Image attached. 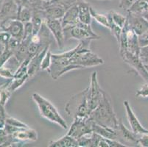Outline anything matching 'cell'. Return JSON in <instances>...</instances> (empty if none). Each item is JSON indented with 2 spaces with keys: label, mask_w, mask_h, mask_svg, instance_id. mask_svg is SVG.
Here are the masks:
<instances>
[{
  "label": "cell",
  "mask_w": 148,
  "mask_h": 147,
  "mask_svg": "<svg viewBox=\"0 0 148 147\" xmlns=\"http://www.w3.org/2000/svg\"><path fill=\"white\" fill-rule=\"evenodd\" d=\"M29 79V77L28 75L21 78H13L8 83V88L12 93L14 92V91H16L17 89L21 87Z\"/></svg>",
  "instance_id": "44dd1931"
},
{
  "label": "cell",
  "mask_w": 148,
  "mask_h": 147,
  "mask_svg": "<svg viewBox=\"0 0 148 147\" xmlns=\"http://www.w3.org/2000/svg\"><path fill=\"white\" fill-rule=\"evenodd\" d=\"M105 91L101 88L97 79V72L93 71L91 77V83L88 86V104L90 110H95L100 104L103 99Z\"/></svg>",
  "instance_id": "8992f818"
},
{
  "label": "cell",
  "mask_w": 148,
  "mask_h": 147,
  "mask_svg": "<svg viewBox=\"0 0 148 147\" xmlns=\"http://www.w3.org/2000/svg\"><path fill=\"white\" fill-rule=\"evenodd\" d=\"M92 124L93 121L89 117L74 118L73 123L69 129L66 135L77 140L84 135H90L93 133Z\"/></svg>",
  "instance_id": "52a82bcc"
},
{
  "label": "cell",
  "mask_w": 148,
  "mask_h": 147,
  "mask_svg": "<svg viewBox=\"0 0 148 147\" xmlns=\"http://www.w3.org/2000/svg\"><path fill=\"white\" fill-rule=\"evenodd\" d=\"M1 23H2V18H1V16H0V25H1ZM0 31H2L1 28H0Z\"/></svg>",
  "instance_id": "ab89813d"
},
{
  "label": "cell",
  "mask_w": 148,
  "mask_h": 147,
  "mask_svg": "<svg viewBox=\"0 0 148 147\" xmlns=\"http://www.w3.org/2000/svg\"><path fill=\"white\" fill-rule=\"evenodd\" d=\"M79 8L78 4L70 7L64 13L61 18V24L63 27L75 25L79 22Z\"/></svg>",
  "instance_id": "9a60e30c"
},
{
  "label": "cell",
  "mask_w": 148,
  "mask_h": 147,
  "mask_svg": "<svg viewBox=\"0 0 148 147\" xmlns=\"http://www.w3.org/2000/svg\"><path fill=\"white\" fill-rule=\"evenodd\" d=\"M118 44L119 45V53L127 51L130 53L140 56L141 47L138 43V36L129 27L127 21L124 27L122 28L120 40Z\"/></svg>",
  "instance_id": "277c9868"
},
{
  "label": "cell",
  "mask_w": 148,
  "mask_h": 147,
  "mask_svg": "<svg viewBox=\"0 0 148 147\" xmlns=\"http://www.w3.org/2000/svg\"><path fill=\"white\" fill-rule=\"evenodd\" d=\"M24 26H25V29H24V36H23L22 40L30 38L33 33V28L32 22L28 21V22L24 23Z\"/></svg>",
  "instance_id": "f546056e"
},
{
  "label": "cell",
  "mask_w": 148,
  "mask_h": 147,
  "mask_svg": "<svg viewBox=\"0 0 148 147\" xmlns=\"http://www.w3.org/2000/svg\"><path fill=\"white\" fill-rule=\"evenodd\" d=\"M108 14L111 16V18H112L113 21L116 25H118L122 29L124 27V26H125V24L126 23V21H127V16H122V14L117 13L116 11H114V10H111Z\"/></svg>",
  "instance_id": "d4e9b609"
},
{
  "label": "cell",
  "mask_w": 148,
  "mask_h": 147,
  "mask_svg": "<svg viewBox=\"0 0 148 147\" xmlns=\"http://www.w3.org/2000/svg\"><path fill=\"white\" fill-rule=\"evenodd\" d=\"M10 135L14 140L15 144H21L23 142L27 141H36L38 139L37 133L36 130L29 127L21 128L18 131Z\"/></svg>",
  "instance_id": "5bb4252c"
},
{
  "label": "cell",
  "mask_w": 148,
  "mask_h": 147,
  "mask_svg": "<svg viewBox=\"0 0 148 147\" xmlns=\"http://www.w3.org/2000/svg\"><path fill=\"white\" fill-rule=\"evenodd\" d=\"M118 132H119V137H122L125 141H129V142L135 143V144H138V139L139 135L135 134L132 130L130 131V129H127L122 123V121L121 119L119 121Z\"/></svg>",
  "instance_id": "d6986e66"
},
{
  "label": "cell",
  "mask_w": 148,
  "mask_h": 147,
  "mask_svg": "<svg viewBox=\"0 0 148 147\" xmlns=\"http://www.w3.org/2000/svg\"><path fill=\"white\" fill-rule=\"evenodd\" d=\"M5 124H10L11 126H16V127L18 128H28L29 126L27 124H25V123L21 122V121L18 119H16L14 118H12V117L7 116V118H5Z\"/></svg>",
  "instance_id": "f1b7e54d"
},
{
  "label": "cell",
  "mask_w": 148,
  "mask_h": 147,
  "mask_svg": "<svg viewBox=\"0 0 148 147\" xmlns=\"http://www.w3.org/2000/svg\"><path fill=\"white\" fill-rule=\"evenodd\" d=\"M85 1H86V0H85Z\"/></svg>",
  "instance_id": "b9f144b4"
},
{
  "label": "cell",
  "mask_w": 148,
  "mask_h": 147,
  "mask_svg": "<svg viewBox=\"0 0 148 147\" xmlns=\"http://www.w3.org/2000/svg\"><path fill=\"white\" fill-rule=\"evenodd\" d=\"M119 54L122 60L127 64H128L129 66L134 68L136 71L137 74L141 77L143 78L146 83H148V72L145 68V64L140 58L139 55H134L127 51L121 52Z\"/></svg>",
  "instance_id": "ba28073f"
},
{
  "label": "cell",
  "mask_w": 148,
  "mask_h": 147,
  "mask_svg": "<svg viewBox=\"0 0 148 147\" xmlns=\"http://www.w3.org/2000/svg\"><path fill=\"white\" fill-rule=\"evenodd\" d=\"M33 17V9L31 7H22L18 8L17 19L23 23L30 21Z\"/></svg>",
  "instance_id": "ffe728a7"
},
{
  "label": "cell",
  "mask_w": 148,
  "mask_h": 147,
  "mask_svg": "<svg viewBox=\"0 0 148 147\" xmlns=\"http://www.w3.org/2000/svg\"><path fill=\"white\" fill-rule=\"evenodd\" d=\"M89 118L95 123L106 127L117 130L119 121L107 94L104 93L103 99L97 107L90 113Z\"/></svg>",
  "instance_id": "6da1fadb"
},
{
  "label": "cell",
  "mask_w": 148,
  "mask_h": 147,
  "mask_svg": "<svg viewBox=\"0 0 148 147\" xmlns=\"http://www.w3.org/2000/svg\"><path fill=\"white\" fill-rule=\"evenodd\" d=\"M92 130L93 133H97L101 136H103L106 138H108V139L117 140L118 137H119L118 129L116 130V129H111V128L101 126V125L95 123L94 121L92 124Z\"/></svg>",
  "instance_id": "2e32d148"
},
{
  "label": "cell",
  "mask_w": 148,
  "mask_h": 147,
  "mask_svg": "<svg viewBox=\"0 0 148 147\" xmlns=\"http://www.w3.org/2000/svg\"><path fill=\"white\" fill-rule=\"evenodd\" d=\"M88 87L70 98L65 106L68 116L75 118H86L89 116L91 110L88 104Z\"/></svg>",
  "instance_id": "7a4b0ae2"
},
{
  "label": "cell",
  "mask_w": 148,
  "mask_h": 147,
  "mask_svg": "<svg viewBox=\"0 0 148 147\" xmlns=\"http://www.w3.org/2000/svg\"><path fill=\"white\" fill-rule=\"evenodd\" d=\"M145 68H146V70L147 71V72H148V63H145Z\"/></svg>",
  "instance_id": "f35d334b"
},
{
  "label": "cell",
  "mask_w": 148,
  "mask_h": 147,
  "mask_svg": "<svg viewBox=\"0 0 148 147\" xmlns=\"http://www.w3.org/2000/svg\"><path fill=\"white\" fill-rule=\"evenodd\" d=\"M127 22L129 27L137 35L140 36L148 29V21L144 18L141 13L127 12Z\"/></svg>",
  "instance_id": "30bf717a"
},
{
  "label": "cell",
  "mask_w": 148,
  "mask_h": 147,
  "mask_svg": "<svg viewBox=\"0 0 148 147\" xmlns=\"http://www.w3.org/2000/svg\"><path fill=\"white\" fill-rule=\"evenodd\" d=\"M138 43H139L140 47L148 46V29L142 35L138 36Z\"/></svg>",
  "instance_id": "836d02e7"
},
{
  "label": "cell",
  "mask_w": 148,
  "mask_h": 147,
  "mask_svg": "<svg viewBox=\"0 0 148 147\" xmlns=\"http://www.w3.org/2000/svg\"><path fill=\"white\" fill-rule=\"evenodd\" d=\"M138 144L140 146L148 147V134L139 135L138 139Z\"/></svg>",
  "instance_id": "d590c367"
},
{
  "label": "cell",
  "mask_w": 148,
  "mask_h": 147,
  "mask_svg": "<svg viewBox=\"0 0 148 147\" xmlns=\"http://www.w3.org/2000/svg\"><path fill=\"white\" fill-rule=\"evenodd\" d=\"M136 96L141 98H148V83H146L137 90Z\"/></svg>",
  "instance_id": "4dcf8cb0"
},
{
  "label": "cell",
  "mask_w": 148,
  "mask_h": 147,
  "mask_svg": "<svg viewBox=\"0 0 148 147\" xmlns=\"http://www.w3.org/2000/svg\"><path fill=\"white\" fill-rule=\"evenodd\" d=\"M10 35L5 31H0V55L3 52L10 38Z\"/></svg>",
  "instance_id": "4316f807"
},
{
  "label": "cell",
  "mask_w": 148,
  "mask_h": 147,
  "mask_svg": "<svg viewBox=\"0 0 148 147\" xmlns=\"http://www.w3.org/2000/svg\"><path fill=\"white\" fill-rule=\"evenodd\" d=\"M51 63H52V52H51L50 49H49L42 60L41 66V71H46V70L47 71L48 68L50 67Z\"/></svg>",
  "instance_id": "83f0119b"
},
{
  "label": "cell",
  "mask_w": 148,
  "mask_h": 147,
  "mask_svg": "<svg viewBox=\"0 0 148 147\" xmlns=\"http://www.w3.org/2000/svg\"><path fill=\"white\" fill-rule=\"evenodd\" d=\"M148 10V0H137L127 12L142 13Z\"/></svg>",
  "instance_id": "603a6c76"
},
{
  "label": "cell",
  "mask_w": 148,
  "mask_h": 147,
  "mask_svg": "<svg viewBox=\"0 0 148 147\" xmlns=\"http://www.w3.org/2000/svg\"><path fill=\"white\" fill-rule=\"evenodd\" d=\"M64 33L66 40L72 38L77 39L80 41L88 39L92 40L100 39V36L94 32L91 24H85L80 21L75 25L64 27Z\"/></svg>",
  "instance_id": "5b68a950"
},
{
  "label": "cell",
  "mask_w": 148,
  "mask_h": 147,
  "mask_svg": "<svg viewBox=\"0 0 148 147\" xmlns=\"http://www.w3.org/2000/svg\"><path fill=\"white\" fill-rule=\"evenodd\" d=\"M123 105L125 108L126 113H127V118L129 121L130 126L131 127V130L136 135L148 134V129H145L142 124L140 123L138 118L135 115L134 112L133 111L130 103L127 100H125L123 102Z\"/></svg>",
  "instance_id": "7c38bea8"
},
{
  "label": "cell",
  "mask_w": 148,
  "mask_h": 147,
  "mask_svg": "<svg viewBox=\"0 0 148 147\" xmlns=\"http://www.w3.org/2000/svg\"><path fill=\"white\" fill-rule=\"evenodd\" d=\"M78 8L80 21L85 24L90 25L91 23V18H92L91 10H90L91 6L86 1H82L78 3Z\"/></svg>",
  "instance_id": "e0dca14e"
},
{
  "label": "cell",
  "mask_w": 148,
  "mask_h": 147,
  "mask_svg": "<svg viewBox=\"0 0 148 147\" xmlns=\"http://www.w3.org/2000/svg\"><path fill=\"white\" fill-rule=\"evenodd\" d=\"M32 98L37 105L39 109L41 116L45 118L46 119L52 121L53 123L57 124L63 129H66L68 128L67 124L64 118L60 116L59 112L49 100L37 93H34L32 95Z\"/></svg>",
  "instance_id": "3957f363"
},
{
  "label": "cell",
  "mask_w": 148,
  "mask_h": 147,
  "mask_svg": "<svg viewBox=\"0 0 148 147\" xmlns=\"http://www.w3.org/2000/svg\"><path fill=\"white\" fill-rule=\"evenodd\" d=\"M45 22L48 29L53 35L58 47L62 49L64 47L66 40L64 37V27L61 24V19H45Z\"/></svg>",
  "instance_id": "8fae6325"
},
{
  "label": "cell",
  "mask_w": 148,
  "mask_h": 147,
  "mask_svg": "<svg viewBox=\"0 0 148 147\" xmlns=\"http://www.w3.org/2000/svg\"><path fill=\"white\" fill-rule=\"evenodd\" d=\"M10 80L8 81L4 85H0V103L2 104V105H4V106L6 105L8 101L9 100L12 94L11 91L8 88V83L10 82Z\"/></svg>",
  "instance_id": "cb8c5ba5"
},
{
  "label": "cell",
  "mask_w": 148,
  "mask_h": 147,
  "mask_svg": "<svg viewBox=\"0 0 148 147\" xmlns=\"http://www.w3.org/2000/svg\"><path fill=\"white\" fill-rule=\"evenodd\" d=\"M99 1H103V0H99Z\"/></svg>",
  "instance_id": "60d3db41"
},
{
  "label": "cell",
  "mask_w": 148,
  "mask_h": 147,
  "mask_svg": "<svg viewBox=\"0 0 148 147\" xmlns=\"http://www.w3.org/2000/svg\"><path fill=\"white\" fill-rule=\"evenodd\" d=\"M137 0H119V8L124 9L126 11H128L132 5Z\"/></svg>",
  "instance_id": "d6a6232c"
},
{
  "label": "cell",
  "mask_w": 148,
  "mask_h": 147,
  "mask_svg": "<svg viewBox=\"0 0 148 147\" xmlns=\"http://www.w3.org/2000/svg\"><path fill=\"white\" fill-rule=\"evenodd\" d=\"M141 14L142 15V16H143L145 19L147 20V21H148V10H145V11H144L143 13H142Z\"/></svg>",
  "instance_id": "8d00e7d4"
},
{
  "label": "cell",
  "mask_w": 148,
  "mask_h": 147,
  "mask_svg": "<svg viewBox=\"0 0 148 147\" xmlns=\"http://www.w3.org/2000/svg\"><path fill=\"white\" fill-rule=\"evenodd\" d=\"M5 126V120L0 119V128H4Z\"/></svg>",
  "instance_id": "74e56055"
},
{
  "label": "cell",
  "mask_w": 148,
  "mask_h": 147,
  "mask_svg": "<svg viewBox=\"0 0 148 147\" xmlns=\"http://www.w3.org/2000/svg\"><path fill=\"white\" fill-rule=\"evenodd\" d=\"M0 28L2 31L8 32L10 36L19 40H22L25 26L24 23L18 19H12L1 23Z\"/></svg>",
  "instance_id": "9c48e42d"
},
{
  "label": "cell",
  "mask_w": 148,
  "mask_h": 147,
  "mask_svg": "<svg viewBox=\"0 0 148 147\" xmlns=\"http://www.w3.org/2000/svg\"><path fill=\"white\" fill-rule=\"evenodd\" d=\"M140 58L142 60L144 64L148 63V46L141 47V49H140Z\"/></svg>",
  "instance_id": "e575fe53"
},
{
  "label": "cell",
  "mask_w": 148,
  "mask_h": 147,
  "mask_svg": "<svg viewBox=\"0 0 148 147\" xmlns=\"http://www.w3.org/2000/svg\"><path fill=\"white\" fill-rule=\"evenodd\" d=\"M48 146L49 147H77L78 142L77 140L74 137L66 135L60 139L50 141Z\"/></svg>",
  "instance_id": "ac0fdd59"
},
{
  "label": "cell",
  "mask_w": 148,
  "mask_h": 147,
  "mask_svg": "<svg viewBox=\"0 0 148 147\" xmlns=\"http://www.w3.org/2000/svg\"><path fill=\"white\" fill-rule=\"evenodd\" d=\"M108 18V21H109V29L111 32L113 36L116 38V40H117V42H119V40H120V36H121V33H122V28L119 27L118 25L115 24V23L113 21L112 18H111V16H109L108 14L107 15Z\"/></svg>",
  "instance_id": "484cf974"
},
{
  "label": "cell",
  "mask_w": 148,
  "mask_h": 147,
  "mask_svg": "<svg viewBox=\"0 0 148 147\" xmlns=\"http://www.w3.org/2000/svg\"><path fill=\"white\" fill-rule=\"evenodd\" d=\"M90 10H91V16H92V18L96 20L99 24L103 25V27L109 29V21L107 15L102 14V13H99L98 12L95 11L91 7L90 8Z\"/></svg>",
  "instance_id": "7402d4cb"
},
{
  "label": "cell",
  "mask_w": 148,
  "mask_h": 147,
  "mask_svg": "<svg viewBox=\"0 0 148 147\" xmlns=\"http://www.w3.org/2000/svg\"><path fill=\"white\" fill-rule=\"evenodd\" d=\"M87 135H84L77 139L78 142V146L80 147H91V135L90 137H86Z\"/></svg>",
  "instance_id": "1f68e13d"
},
{
  "label": "cell",
  "mask_w": 148,
  "mask_h": 147,
  "mask_svg": "<svg viewBox=\"0 0 148 147\" xmlns=\"http://www.w3.org/2000/svg\"><path fill=\"white\" fill-rule=\"evenodd\" d=\"M49 47H50V44L46 46L43 49H41L40 52H38L35 56H33L30 59L29 66H28V75H29V78L35 76L41 70L42 60L44 57L45 56L46 53L49 49Z\"/></svg>",
  "instance_id": "4fadbf2b"
}]
</instances>
